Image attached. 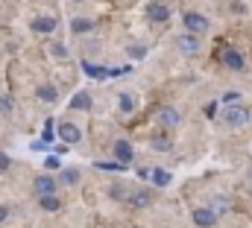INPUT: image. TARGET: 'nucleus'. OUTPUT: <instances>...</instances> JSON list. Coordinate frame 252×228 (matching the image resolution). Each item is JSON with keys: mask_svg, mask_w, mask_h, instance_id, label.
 <instances>
[{"mask_svg": "<svg viewBox=\"0 0 252 228\" xmlns=\"http://www.w3.org/2000/svg\"><path fill=\"white\" fill-rule=\"evenodd\" d=\"M182 23H185V29H191V32L208 29V18H203L200 12H185V15H182Z\"/></svg>", "mask_w": 252, "mask_h": 228, "instance_id": "obj_1", "label": "nucleus"}, {"mask_svg": "<svg viewBox=\"0 0 252 228\" xmlns=\"http://www.w3.org/2000/svg\"><path fill=\"white\" fill-rule=\"evenodd\" d=\"M226 123H229V126H247V123H250V108L232 105V108L226 111Z\"/></svg>", "mask_w": 252, "mask_h": 228, "instance_id": "obj_2", "label": "nucleus"}, {"mask_svg": "<svg viewBox=\"0 0 252 228\" xmlns=\"http://www.w3.org/2000/svg\"><path fill=\"white\" fill-rule=\"evenodd\" d=\"M194 223L200 228H211L217 223V214H214V208H197L194 211Z\"/></svg>", "mask_w": 252, "mask_h": 228, "instance_id": "obj_3", "label": "nucleus"}, {"mask_svg": "<svg viewBox=\"0 0 252 228\" xmlns=\"http://www.w3.org/2000/svg\"><path fill=\"white\" fill-rule=\"evenodd\" d=\"M32 32H41V35H50L53 29H56V18H50V15H44V18H32Z\"/></svg>", "mask_w": 252, "mask_h": 228, "instance_id": "obj_4", "label": "nucleus"}, {"mask_svg": "<svg viewBox=\"0 0 252 228\" xmlns=\"http://www.w3.org/2000/svg\"><path fill=\"white\" fill-rule=\"evenodd\" d=\"M59 138L65 141V144H79V138H82V132L73 126V123H62L59 126Z\"/></svg>", "mask_w": 252, "mask_h": 228, "instance_id": "obj_5", "label": "nucleus"}, {"mask_svg": "<svg viewBox=\"0 0 252 228\" xmlns=\"http://www.w3.org/2000/svg\"><path fill=\"white\" fill-rule=\"evenodd\" d=\"M156 120H159L161 126L173 129V126L179 123V114H176V108H159V111H156Z\"/></svg>", "mask_w": 252, "mask_h": 228, "instance_id": "obj_6", "label": "nucleus"}, {"mask_svg": "<svg viewBox=\"0 0 252 228\" xmlns=\"http://www.w3.org/2000/svg\"><path fill=\"white\" fill-rule=\"evenodd\" d=\"M32 187H35L38 196H44V193H56V179H50V176H38V179L32 182Z\"/></svg>", "mask_w": 252, "mask_h": 228, "instance_id": "obj_7", "label": "nucleus"}, {"mask_svg": "<svg viewBox=\"0 0 252 228\" xmlns=\"http://www.w3.org/2000/svg\"><path fill=\"white\" fill-rule=\"evenodd\" d=\"M115 158H117L120 164H129V161H132V146H129L126 141H115Z\"/></svg>", "mask_w": 252, "mask_h": 228, "instance_id": "obj_8", "label": "nucleus"}, {"mask_svg": "<svg viewBox=\"0 0 252 228\" xmlns=\"http://www.w3.org/2000/svg\"><path fill=\"white\" fill-rule=\"evenodd\" d=\"M70 108H73V111H88V108H91V94H85V91L73 94V100H70Z\"/></svg>", "mask_w": 252, "mask_h": 228, "instance_id": "obj_9", "label": "nucleus"}, {"mask_svg": "<svg viewBox=\"0 0 252 228\" xmlns=\"http://www.w3.org/2000/svg\"><path fill=\"white\" fill-rule=\"evenodd\" d=\"M179 50H185V53H197V50H200V41H197V35H194V32L182 35V38H179Z\"/></svg>", "mask_w": 252, "mask_h": 228, "instance_id": "obj_10", "label": "nucleus"}, {"mask_svg": "<svg viewBox=\"0 0 252 228\" xmlns=\"http://www.w3.org/2000/svg\"><path fill=\"white\" fill-rule=\"evenodd\" d=\"M147 15H150L153 21H167L170 12H167V6H161V3H150V6H147Z\"/></svg>", "mask_w": 252, "mask_h": 228, "instance_id": "obj_11", "label": "nucleus"}, {"mask_svg": "<svg viewBox=\"0 0 252 228\" xmlns=\"http://www.w3.org/2000/svg\"><path fill=\"white\" fill-rule=\"evenodd\" d=\"M35 94H38V100H44V103H56V100H59V91H56L53 85H38Z\"/></svg>", "mask_w": 252, "mask_h": 228, "instance_id": "obj_12", "label": "nucleus"}, {"mask_svg": "<svg viewBox=\"0 0 252 228\" xmlns=\"http://www.w3.org/2000/svg\"><path fill=\"white\" fill-rule=\"evenodd\" d=\"M223 62H226L232 70H244V59H241V53H235V50H229V53L223 56Z\"/></svg>", "mask_w": 252, "mask_h": 228, "instance_id": "obj_13", "label": "nucleus"}, {"mask_svg": "<svg viewBox=\"0 0 252 228\" xmlns=\"http://www.w3.org/2000/svg\"><path fill=\"white\" fill-rule=\"evenodd\" d=\"M91 26H94V21H91V18H73V23H70V29H73L76 35H79V32H88Z\"/></svg>", "mask_w": 252, "mask_h": 228, "instance_id": "obj_14", "label": "nucleus"}, {"mask_svg": "<svg viewBox=\"0 0 252 228\" xmlns=\"http://www.w3.org/2000/svg\"><path fill=\"white\" fill-rule=\"evenodd\" d=\"M59 205H62V202L56 199V193H44V196H41V208H44V211H59Z\"/></svg>", "mask_w": 252, "mask_h": 228, "instance_id": "obj_15", "label": "nucleus"}, {"mask_svg": "<svg viewBox=\"0 0 252 228\" xmlns=\"http://www.w3.org/2000/svg\"><path fill=\"white\" fill-rule=\"evenodd\" d=\"M153 182H156L159 187H167V185H170V173H167V170H153Z\"/></svg>", "mask_w": 252, "mask_h": 228, "instance_id": "obj_16", "label": "nucleus"}, {"mask_svg": "<svg viewBox=\"0 0 252 228\" xmlns=\"http://www.w3.org/2000/svg\"><path fill=\"white\" fill-rule=\"evenodd\" d=\"M82 67H85V73L94 76V79H106V76H109V70H103V67H94V64H82Z\"/></svg>", "mask_w": 252, "mask_h": 228, "instance_id": "obj_17", "label": "nucleus"}, {"mask_svg": "<svg viewBox=\"0 0 252 228\" xmlns=\"http://www.w3.org/2000/svg\"><path fill=\"white\" fill-rule=\"evenodd\" d=\"M62 182H65V185H76V182H79V173H76V170H65V173H62Z\"/></svg>", "mask_w": 252, "mask_h": 228, "instance_id": "obj_18", "label": "nucleus"}, {"mask_svg": "<svg viewBox=\"0 0 252 228\" xmlns=\"http://www.w3.org/2000/svg\"><path fill=\"white\" fill-rule=\"evenodd\" d=\"M129 202H132V205H147V202H150V193H132Z\"/></svg>", "mask_w": 252, "mask_h": 228, "instance_id": "obj_19", "label": "nucleus"}, {"mask_svg": "<svg viewBox=\"0 0 252 228\" xmlns=\"http://www.w3.org/2000/svg\"><path fill=\"white\" fill-rule=\"evenodd\" d=\"M0 114H12V97H0Z\"/></svg>", "mask_w": 252, "mask_h": 228, "instance_id": "obj_20", "label": "nucleus"}, {"mask_svg": "<svg viewBox=\"0 0 252 228\" xmlns=\"http://www.w3.org/2000/svg\"><path fill=\"white\" fill-rule=\"evenodd\" d=\"M120 111H132V97L129 94H120Z\"/></svg>", "mask_w": 252, "mask_h": 228, "instance_id": "obj_21", "label": "nucleus"}, {"mask_svg": "<svg viewBox=\"0 0 252 228\" xmlns=\"http://www.w3.org/2000/svg\"><path fill=\"white\" fill-rule=\"evenodd\" d=\"M226 208H229V202H226L223 196H217V199H214V214H223Z\"/></svg>", "mask_w": 252, "mask_h": 228, "instance_id": "obj_22", "label": "nucleus"}, {"mask_svg": "<svg viewBox=\"0 0 252 228\" xmlns=\"http://www.w3.org/2000/svg\"><path fill=\"white\" fill-rule=\"evenodd\" d=\"M129 56H132V59H144L147 50H144V47H129Z\"/></svg>", "mask_w": 252, "mask_h": 228, "instance_id": "obj_23", "label": "nucleus"}, {"mask_svg": "<svg viewBox=\"0 0 252 228\" xmlns=\"http://www.w3.org/2000/svg\"><path fill=\"white\" fill-rule=\"evenodd\" d=\"M9 167H12V161H9V155H6V152H0V173H6Z\"/></svg>", "mask_w": 252, "mask_h": 228, "instance_id": "obj_24", "label": "nucleus"}, {"mask_svg": "<svg viewBox=\"0 0 252 228\" xmlns=\"http://www.w3.org/2000/svg\"><path fill=\"white\" fill-rule=\"evenodd\" d=\"M203 111H206V117H214V114H217V103H208Z\"/></svg>", "mask_w": 252, "mask_h": 228, "instance_id": "obj_25", "label": "nucleus"}, {"mask_svg": "<svg viewBox=\"0 0 252 228\" xmlns=\"http://www.w3.org/2000/svg\"><path fill=\"white\" fill-rule=\"evenodd\" d=\"M6 217H9V214H6V208H3V205H0V223H3V220H6Z\"/></svg>", "mask_w": 252, "mask_h": 228, "instance_id": "obj_26", "label": "nucleus"}]
</instances>
